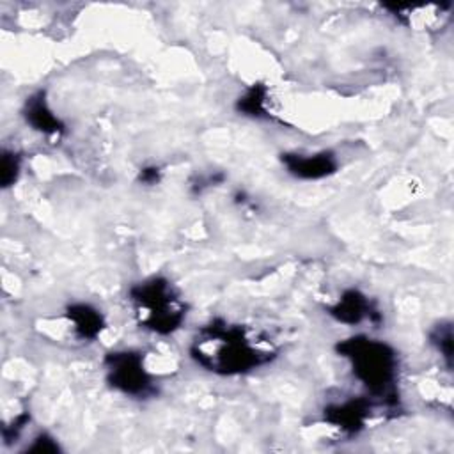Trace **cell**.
<instances>
[{
	"instance_id": "1",
	"label": "cell",
	"mask_w": 454,
	"mask_h": 454,
	"mask_svg": "<svg viewBox=\"0 0 454 454\" xmlns=\"http://www.w3.org/2000/svg\"><path fill=\"white\" fill-rule=\"evenodd\" d=\"M190 356L209 372L238 376L270 364L277 349L271 340L254 335L247 326L213 319L193 337Z\"/></svg>"
},
{
	"instance_id": "2",
	"label": "cell",
	"mask_w": 454,
	"mask_h": 454,
	"mask_svg": "<svg viewBox=\"0 0 454 454\" xmlns=\"http://www.w3.org/2000/svg\"><path fill=\"white\" fill-rule=\"evenodd\" d=\"M337 353L351 365L355 378L385 406L397 404V353L381 339L364 333L348 337L335 346Z\"/></svg>"
},
{
	"instance_id": "3",
	"label": "cell",
	"mask_w": 454,
	"mask_h": 454,
	"mask_svg": "<svg viewBox=\"0 0 454 454\" xmlns=\"http://www.w3.org/2000/svg\"><path fill=\"white\" fill-rule=\"evenodd\" d=\"M129 301L138 325L158 335H170L186 317V303L165 277H151L129 287Z\"/></svg>"
},
{
	"instance_id": "4",
	"label": "cell",
	"mask_w": 454,
	"mask_h": 454,
	"mask_svg": "<svg viewBox=\"0 0 454 454\" xmlns=\"http://www.w3.org/2000/svg\"><path fill=\"white\" fill-rule=\"evenodd\" d=\"M108 385L135 399H145L156 394L153 374L147 371L144 355L137 349H117L105 356Z\"/></svg>"
},
{
	"instance_id": "5",
	"label": "cell",
	"mask_w": 454,
	"mask_h": 454,
	"mask_svg": "<svg viewBox=\"0 0 454 454\" xmlns=\"http://www.w3.org/2000/svg\"><path fill=\"white\" fill-rule=\"evenodd\" d=\"M280 161L286 170L296 177L305 181H316L328 177L337 172L339 161L332 151H319V153H284L280 154Z\"/></svg>"
},
{
	"instance_id": "6",
	"label": "cell",
	"mask_w": 454,
	"mask_h": 454,
	"mask_svg": "<svg viewBox=\"0 0 454 454\" xmlns=\"http://www.w3.org/2000/svg\"><path fill=\"white\" fill-rule=\"evenodd\" d=\"M374 401L369 397H351L342 403L328 404L323 411L325 420L333 427L340 429L344 434H356L365 427L371 417Z\"/></svg>"
},
{
	"instance_id": "7",
	"label": "cell",
	"mask_w": 454,
	"mask_h": 454,
	"mask_svg": "<svg viewBox=\"0 0 454 454\" xmlns=\"http://www.w3.org/2000/svg\"><path fill=\"white\" fill-rule=\"evenodd\" d=\"M328 314L344 325H360L362 321H371L378 325L381 321V312L376 305L358 289H346L340 298L328 307Z\"/></svg>"
},
{
	"instance_id": "8",
	"label": "cell",
	"mask_w": 454,
	"mask_h": 454,
	"mask_svg": "<svg viewBox=\"0 0 454 454\" xmlns=\"http://www.w3.org/2000/svg\"><path fill=\"white\" fill-rule=\"evenodd\" d=\"M21 114L25 117V122L43 135L57 137L66 129L64 122L55 115V112L48 105L44 90H37L32 96H28L25 99Z\"/></svg>"
},
{
	"instance_id": "9",
	"label": "cell",
	"mask_w": 454,
	"mask_h": 454,
	"mask_svg": "<svg viewBox=\"0 0 454 454\" xmlns=\"http://www.w3.org/2000/svg\"><path fill=\"white\" fill-rule=\"evenodd\" d=\"M66 319L71 323L73 333L78 340L92 342L105 328V317L96 307L76 301L66 307Z\"/></svg>"
},
{
	"instance_id": "10",
	"label": "cell",
	"mask_w": 454,
	"mask_h": 454,
	"mask_svg": "<svg viewBox=\"0 0 454 454\" xmlns=\"http://www.w3.org/2000/svg\"><path fill=\"white\" fill-rule=\"evenodd\" d=\"M399 23L408 27H433L449 16L452 4H429V5H383Z\"/></svg>"
},
{
	"instance_id": "11",
	"label": "cell",
	"mask_w": 454,
	"mask_h": 454,
	"mask_svg": "<svg viewBox=\"0 0 454 454\" xmlns=\"http://www.w3.org/2000/svg\"><path fill=\"white\" fill-rule=\"evenodd\" d=\"M268 87L262 83L250 85L236 101V110L247 117L264 119L268 115Z\"/></svg>"
},
{
	"instance_id": "12",
	"label": "cell",
	"mask_w": 454,
	"mask_h": 454,
	"mask_svg": "<svg viewBox=\"0 0 454 454\" xmlns=\"http://www.w3.org/2000/svg\"><path fill=\"white\" fill-rule=\"evenodd\" d=\"M431 346L442 355L447 369L452 367V323L440 321L429 330Z\"/></svg>"
},
{
	"instance_id": "13",
	"label": "cell",
	"mask_w": 454,
	"mask_h": 454,
	"mask_svg": "<svg viewBox=\"0 0 454 454\" xmlns=\"http://www.w3.org/2000/svg\"><path fill=\"white\" fill-rule=\"evenodd\" d=\"M21 168V158L14 151L4 149L2 153V165H0V183L2 188H9L16 183Z\"/></svg>"
},
{
	"instance_id": "14",
	"label": "cell",
	"mask_w": 454,
	"mask_h": 454,
	"mask_svg": "<svg viewBox=\"0 0 454 454\" xmlns=\"http://www.w3.org/2000/svg\"><path fill=\"white\" fill-rule=\"evenodd\" d=\"M60 447L57 440L46 433H41L34 438V442L27 447V452H59Z\"/></svg>"
},
{
	"instance_id": "15",
	"label": "cell",
	"mask_w": 454,
	"mask_h": 454,
	"mask_svg": "<svg viewBox=\"0 0 454 454\" xmlns=\"http://www.w3.org/2000/svg\"><path fill=\"white\" fill-rule=\"evenodd\" d=\"M28 413H20L18 417H14L12 419V422L9 424V426H4V431H2V434H4V440H5V443H9L11 440H14V438H18V434L21 433V429L25 427V424L28 422Z\"/></svg>"
},
{
	"instance_id": "16",
	"label": "cell",
	"mask_w": 454,
	"mask_h": 454,
	"mask_svg": "<svg viewBox=\"0 0 454 454\" xmlns=\"http://www.w3.org/2000/svg\"><path fill=\"white\" fill-rule=\"evenodd\" d=\"M138 181L147 184V186H153V184H158L161 181V168L156 167V165H147L144 168H140L138 172Z\"/></svg>"
}]
</instances>
